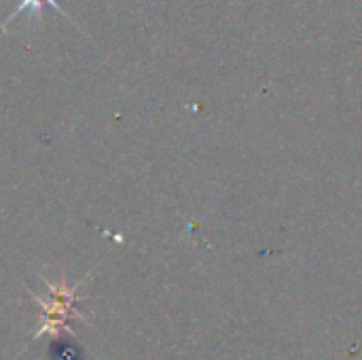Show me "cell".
Masks as SVG:
<instances>
[{
  "mask_svg": "<svg viewBox=\"0 0 362 360\" xmlns=\"http://www.w3.org/2000/svg\"><path fill=\"white\" fill-rule=\"evenodd\" d=\"M45 4H51L59 15H64L68 21H72V23H74V19L66 13V8H62V6H59V2H55V0H21V2L11 11V15L0 23V34H4V32H6V25H8V23H11L19 13H23V11H32V15H34V17H36V21L40 23V19H42V6H45ZM74 25H76V23H74ZM76 28H78V25H76ZM78 30H81V28H78Z\"/></svg>",
  "mask_w": 362,
  "mask_h": 360,
  "instance_id": "6da1fadb",
  "label": "cell"
}]
</instances>
